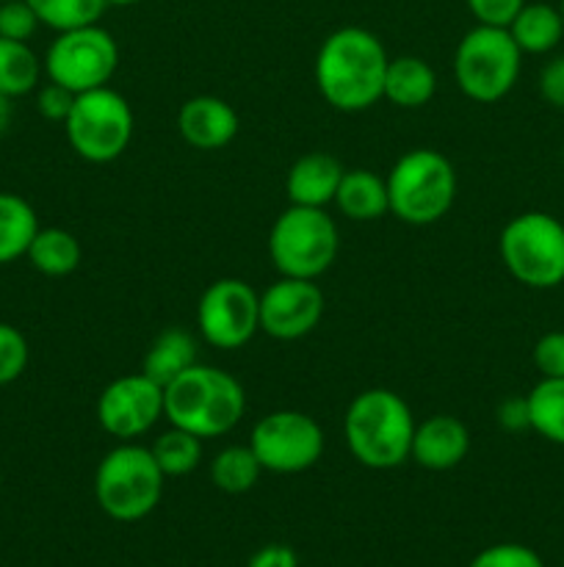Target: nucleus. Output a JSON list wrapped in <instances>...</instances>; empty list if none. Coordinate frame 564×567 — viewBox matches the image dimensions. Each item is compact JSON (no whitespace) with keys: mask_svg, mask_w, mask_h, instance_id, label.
<instances>
[{"mask_svg":"<svg viewBox=\"0 0 564 567\" xmlns=\"http://www.w3.org/2000/svg\"><path fill=\"white\" fill-rule=\"evenodd\" d=\"M387 64L390 55L374 31L359 25L337 28L315 55V86L332 109L357 114L382 100Z\"/></svg>","mask_w":564,"mask_h":567,"instance_id":"obj_1","label":"nucleus"},{"mask_svg":"<svg viewBox=\"0 0 564 567\" xmlns=\"http://www.w3.org/2000/svg\"><path fill=\"white\" fill-rule=\"evenodd\" d=\"M415 415L398 393L370 388L352 399L343 419V437L359 465L370 471L398 468L409 460Z\"/></svg>","mask_w":564,"mask_h":567,"instance_id":"obj_2","label":"nucleus"},{"mask_svg":"<svg viewBox=\"0 0 564 567\" xmlns=\"http://www.w3.org/2000/svg\"><path fill=\"white\" fill-rule=\"evenodd\" d=\"M247 413L243 385L224 369L191 365L164 388V419L197 437H221Z\"/></svg>","mask_w":564,"mask_h":567,"instance_id":"obj_3","label":"nucleus"},{"mask_svg":"<svg viewBox=\"0 0 564 567\" xmlns=\"http://www.w3.org/2000/svg\"><path fill=\"white\" fill-rule=\"evenodd\" d=\"M164 482V471L147 446L119 443L94 471V502L111 520L136 524L160 504Z\"/></svg>","mask_w":564,"mask_h":567,"instance_id":"obj_4","label":"nucleus"},{"mask_svg":"<svg viewBox=\"0 0 564 567\" xmlns=\"http://www.w3.org/2000/svg\"><path fill=\"white\" fill-rule=\"evenodd\" d=\"M385 181L390 214L404 225H435L451 210L457 199L459 183L451 161L429 147L404 153Z\"/></svg>","mask_w":564,"mask_h":567,"instance_id":"obj_5","label":"nucleus"},{"mask_svg":"<svg viewBox=\"0 0 564 567\" xmlns=\"http://www.w3.org/2000/svg\"><path fill=\"white\" fill-rule=\"evenodd\" d=\"M498 252L520 286L551 291L564 282V225L545 210H525L509 219Z\"/></svg>","mask_w":564,"mask_h":567,"instance_id":"obj_6","label":"nucleus"},{"mask_svg":"<svg viewBox=\"0 0 564 567\" xmlns=\"http://www.w3.org/2000/svg\"><path fill=\"white\" fill-rule=\"evenodd\" d=\"M341 236L326 208L291 205L274 219L269 233V258L280 277L318 280L337 258Z\"/></svg>","mask_w":564,"mask_h":567,"instance_id":"obj_7","label":"nucleus"},{"mask_svg":"<svg viewBox=\"0 0 564 567\" xmlns=\"http://www.w3.org/2000/svg\"><path fill=\"white\" fill-rule=\"evenodd\" d=\"M523 53L506 28L476 25L459 39L453 53V78L473 103H498L514 89Z\"/></svg>","mask_w":564,"mask_h":567,"instance_id":"obj_8","label":"nucleus"},{"mask_svg":"<svg viewBox=\"0 0 564 567\" xmlns=\"http://www.w3.org/2000/svg\"><path fill=\"white\" fill-rule=\"evenodd\" d=\"M133 109L111 86L92 89L75 97L64 122L66 142L88 164H111L127 150L133 138Z\"/></svg>","mask_w":564,"mask_h":567,"instance_id":"obj_9","label":"nucleus"},{"mask_svg":"<svg viewBox=\"0 0 564 567\" xmlns=\"http://www.w3.org/2000/svg\"><path fill=\"white\" fill-rule=\"evenodd\" d=\"M44 75L70 92L83 94L108 86L119 64V44L103 25L61 31L44 53Z\"/></svg>","mask_w":564,"mask_h":567,"instance_id":"obj_10","label":"nucleus"},{"mask_svg":"<svg viewBox=\"0 0 564 567\" xmlns=\"http://www.w3.org/2000/svg\"><path fill=\"white\" fill-rule=\"evenodd\" d=\"M254 457L271 474H302L321 460L326 437L318 421L299 410H274L252 426Z\"/></svg>","mask_w":564,"mask_h":567,"instance_id":"obj_11","label":"nucleus"},{"mask_svg":"<svg viewBox=\"0 0 564 567\" xmlns=\"http://www.w3.org/2000/svg\"><path fill=\"white\" fill-rule=\"evenodd\" d=\"M197 327L210 347L224 352L247 347L260 330V293L238 277L210 282L199 297Z\"/></svg>","mask_w":564,"mask_h":567,"instance_id":"obj_12","label":"nucleus"},{"mask_svg":"<svg viewBox=\"0 0 564 567\" xmlns=\"http://www.w3.org/2000/svg\"><path fill=\"white\" fill-rule=\"evenodd\" d=\"M160 419H164V388L142 371L108 382L97 399V424L119 443L147 435Z\"/></svg>","mask_w":564,"mask_h":567,"instance_id":"obj_13","label":"nucleus"},{"mask_svg":"<svg viewBox=\"0 0 564 567\" xmlns=\"http://www.w3.org/2000/svg\"><path fill=\"white\" fill-rule=\"evenodd\" d=\"M324 305L315 280L280 277L260 293V330L274 341H299L318 327Z\"/></svg>","mask_w":564,"mask_h":567,"instance_id":"obj_14","label":"nucleus"},{"mask_svg":"<svg viewBox=\"0 0 564 567\" xmlns=\"http://www.w3.org/2000/svg\"><path fill=\"white\" fill-rule=\"evenodd\" d=\"M177 127H180L182 142L191 144L194 150H221L238 136L241 120L227 100L199 94L180 105Z\"/></svg>","mask_w":564,"mask_h":567,"instance_id":"obj_15","label":"nucleus"},{"mask_svg":"<svg viewBox=\"0 0 564 567\" xmlns=\"http://www.w3.org/2000/svg\"><path fill=\"white\" fill-rule=\"evenodd\" d=\"M470 432L453 415H431V419L415 424L412 452L409 460L426 471H451L468 457Z\"/></svg>","mask_w":564,"mask_h":567,"instance_id":"obj_16","label":"nucleus"},{"mask_svg":"<svg viewBox=\"0 0 564 567\" xmlns=\"http://www.w3.org/2000/svg\"><path fill=\"white\" fill-rule=\"evenodd\" d=\"M343 166L330 153H307L288 169L285 192L291 205L304 208H326L335 203L337 186H341Z\"/></svg>","mask_w":564,"mask_h":567,"instance_id":"obj_17","label":"nucleus"},{"mask_svg":"<svg viewBox=\"0 0 564 567\" xmlns=\"http://www.w3.org/2000/svg\"><path fill=\"white\" fill-rule=\"evenodd\" d=\"M191 365H197V341H194V336L182 327H166L149 343L147 354L142 360V374L158 382L160 388H166Z\"/></svg>","mask_w":564,"mask_h":567,"instance_id":"obj_18","label":"nucleus"},{"mask_svg":"<svg viewBox=\"0 0 564 567\" xmlns=\"http://www.w3.org/2000/svg\"><path fill=\"white\" fill-rule=\"evenodd\" d=\"M335 205L352 221H376L390 214L387 181L368 169H346L337 186Z\"/></svg>","mask_w":564,"mask_h":567,"instance_id":"obj_19","label":"nucleus"},{"mask_svg":"<svg viewBox=\"0 0 564 567\" xmlns=\"http://www.w3.org/2000/svg\"><path fill=\"white\" fill-rule=\"evenodd\" d=\"M506 31L512 33L514 44H518L523 55L553 53L564 39L562 11H558V6L529 3V0H525V6L518 11V17L509 22Z\"/></svg>","mask_w":564,"mask_h":567,"instance_id":"obj_20","label":"nucleus"},{"mask_svg":"<svg viewBox=\"0 0 564 567\" xmlns=\"http://www.w3.org/2000/svg\"><path fill=\"white\" fill-rule=\"evenodd\" d=\"M437 92V75L429 61L418 55H398L390 59L385 75V94L398 109H424Z\"/></svg>","mask_w":564,"mask_h":567,"instance_id":"obj_21","label":"nucleus"},{"mask_svg":"<svg viewBox=\"0 0 564 567\" xmlns=\"http://www.w3.org/2000/svg\"><path fill=\"white\" fill-rule=\"evenodd\" d=\"M25 258L42 275L66 277L81 266L83 247L70 230H61V227H39Z\"/></svg>","mask_w":564,"mask_h":567,"instance_id":"obj_22","label":"nucleus"},{"mask_svg":"<svg viewBox=\"0 0 564 567\" xmlns=\"http://www.w3.org/2000/svg\"><path fill=\"white\" fill-rule=\"evenodd\" d=\"M39 230V216L20 194L0 192V266L22 258Z\"/></svg>","mask_w":564,"mask_h":567,"instance_id":"obj_23","label":"nucleus"},{"mask_svg":"<svg viewBox=\"0 0 564 567\" xmlns=\"http://www.w3.org/2000/svg\"><path fill=\"white\" fill-rule=\"evenodd\" d=\"M44 64L28 42L0 37V92L6 97H22L39 86Z\"/></svg>","mask_w":564,"mask_h":567,"instance_id":"obj_24","label":"nucleus"},{"mask_svg":"<svg viewBox=\"0 0 564 567\" xmlns=\"http://www.w3.org/2000/svg\"><path fill=\"white\" fill-rule=\"evenodd\" d=\"M529 419L531 430L547 443L564 446V380H547L542 377L529 393Z\"/></svg>","mask_w":564,"mask_h":567,"instance_id":"obj_25","label":"nucleus"},{"mask_svg":"<svg viewBox=\"0 0 564 567\" xmlns=\"http://www.w3.org/2000/svg\"><path fill=\"white\" fill-rule=\"evenodd\" d=\"M263 465L254 457L252 446H227L210 463V482L227 496H241L249 493L260 482Z\"/></svg>","mask_w":564,"mask_h":567,"instance_id":"obj_26","label":"nucleus"},{"mask_svg":"<svg viewBox=\"0 0 564 567\" xmlns=\"http://www.w3.org/2000/svg\"><path fill=\"white\" fill-rule=\"evenodd\" d=\"M155 463L160 465L166 480H175V476L191 474L194 468L202 460V437H197L194 432L180 430V426H171V430L160 432L155 437V443L149 446Z\"/></svg>","mask_w":564,"mask_h":567,"instance_id":"obj_27","label":"nucleus"},{"mask_svg":"<svg viewBox=\"0 0 564 567\" xmlns=\"http://www.w3.org/2000/svg\"><path fill=\"white\" fill-rule=\"evenodd\" d=\"M28 3L36 11L39 22L53 28L55 33L97 25L108 9V0H28Z\"/></svg>","mask_w":564,"mask_h":567,"instance_id":"obj_28","label":"nucleus"},{"mask_svg":"<svg viewBox=\"0 0 564 567\" xmlns=\"http://www.w3.org/2000/svg\"><path fill=\"white\" fill-rule=\"evenodd\" d=\"M28 365V341L17 327L0 321V385L20 380Z\"/></svg>","mask_w":564,"mask_h":567,"instance_id":"obj_29","label":"nucleus"},{"mask_svg":"<svg viewBox=\"0 0 564 567\" xmlns=\"http://www.w3.org/2000/svg\"><path fill=\"white\" fill-rule=\"evenodd\" d=\"M468 567H545L540 554L523 543H495L476 554Z\"/></svg>","mask_w":564,"mask_h":567,"instance_id":"obj_30","label":"nucleus"},{"mask_svg":"<svg viewBox=\"0 0 564 567\" xmlns=\"http://www.w3.org/2000/svg\"><path fill=\"white\" fill-rule=\"evenodd\" d=\"M39 17L28 0H0V37L28 42L39 31Z\"/></svg>","mask_w":564,"mask_h":567,"instance_id":"obj_31","label":"nucleus"},{"mask_svg":"<svg viewBox=\"0 0 564 567\" xmlns=\"http://www.w3.org/2000/svg\"><path fill=\"white\" fill-rule=\"evenodd\" d=\"M534 365L547 380H564V330L545 332L534 343Z\"/></svg>","mask_w":564,"mask_h":567,"instance_id":"obj_32","label":"nucleus"},{"mask_svg":"<svg viewBox=\"0 0 564 567\" xmlns=\"http://www.w3.org/2000/svg\"><path fill=\"white\" fill-rule=\"evenodd\" d=\"M468 11L473 14L476 25H492V28H509V22L518 17L525 0H464Z\"/></svg>","mask_w":564,"mask_h":567,"instance_id":"obj_33","label":"nucleus"},{"mask_svg":"<svg viewBox=\"0 0 564 567\" xmlns=\"http://www.w3.org/2000/svg\"><path fill=\"white\" fill-rule=\"evenodd\" d=\"M75 97L77 94L70 92L66 86L48 81L36 92V111L48 122H61V125H64L66 116H70V111H72V105H75Z\"/></svg>","mask_w":564,"mask_h":567,"instance_id":"obj_34","label":"nucleus"},{"mask_svg":"<svg viewBox=\"0 0 564 567\" xmlns=\"http://www.w3.org/2000/svg\"><path fill=\"white\" fill-rule=\"evenodd\" d=\"M540 94L547 105L564 111V53L553 55L540 72Z\"/></svg>","mask_w":564,"mask_h":567,"instance_id":"obj_35","label":"nucleus"},{"mask_svg":"<svg viewBox=\"0 0 564 567\" xmlns=\"http://www.w3.org/2000/svg\"><path fill=\"white\" fill-rule=\"evenodd\" d=\"M495 419H498V426H501V430L514 432V435H518V432L531 430L529 402H525V396L503 399L495 410Z\"/></svg>","mask_w":564,"mask_h":567,"instance_id":"obj_36","label":"nucleus"},{"mask_svg":"<svg viewBox=\"0 0 564 567\" xmlns=\"http://www.w3.org/2000/svg\"><path fill=\"white\" fill-rule=\"evenodd\" d=\"M247 567H299V557L291 546L269 543V546L258 548V551L252 554Z\"/></svg>","mask_w":564,"mask_h":567,"instance_id":"obj_37","label":"nucleus"},{"mask_svg":"<svg viewBox=\"0 0 564 567\" xmlns=\"http://www.w3.org/2000/svg\"><path fill=\"white\" fill-rule=\"evenodd\" d=\"M9 122H11V97H6V94L0 92V136L6 133Z\"/></svg>","mask_w":564,"mask_h":567,"instance_id":"obj_38","label":"nucleus"},{"mask_svg":"<svg viewBox=\"0 0 564 567\" xmlns=\"http://www.w3.org/2000/svg\"><path fill=\"white\" fill-rule=\"evenodd\" d=\"M142 0H108V6H136Z\"/></svg>","mask_w":564,"mask_h":567,"instance_id":"obj_39","label":"nucleus"},{"mask_svg":"<svg viewBox=\"0 0 564 567\" xmlns=\"http://www.w3.org/2000/svg\"><path fill=\"white\" fill-rule=\"evenodd\" d=\"M558 11H562V20H564V0H562V3H558Z\"/></svg>","mask_w":564,"mask_h":567,"instance_id":"obj_40","label":"nucleus"},{"mask_svg":"<svg viewBox=\"0 0 564 567\" xmlns=\"http://www.w3.org/2000/svg\"><path fill=\"white\" fill-rule=\"evenodd\" d=\"M562 166H564V144H562Z\"/></svg>","mask_w":564,"mask_h":567,"instance_id":"obj_41","label":"nucleus"}]
</instances>
